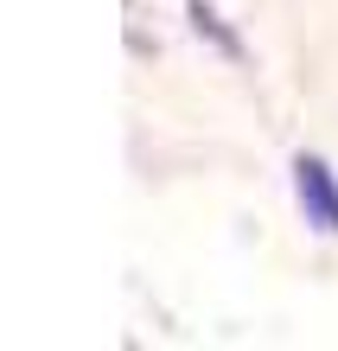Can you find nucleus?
<instances>
[{"label":"nucleus","mask_w":338,"mask_h":351,"mask_svg":"<svg viewBox=\"0 0 338 351\" xmlns=\"http://www.w3.org/2000/svg\"><path fill=\"white\" fill-rule=\"evenodd\" d=\"M300 198L313 204L319 230H338V192H332V173L319 167V160H300Z\"/></svg>","instance_id":"1"}]
</instances>
